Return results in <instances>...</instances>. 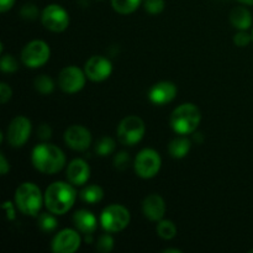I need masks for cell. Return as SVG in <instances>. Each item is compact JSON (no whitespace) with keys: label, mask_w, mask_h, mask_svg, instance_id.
Segmentation results:
<instances>
[{"label":"cell","mask_w":253,"mask_h":253,"mask_svg":"<svg viewBox=\"0 0 253 253\" xmlns=\"http://www.w3.org/2000/svg\"><path fill=\"white\" fill-rule=\"evenodd\" d=\"M44 207L56 215H64L73 208L77 200V190L72 183L54 182L44 192Z\"/></svg>","instance_id":"1"},{"label":"cell","mask_w":253,"mask_h":253,"mask_svg":"<svg viewBox=\"0 0 253 253\" xmlns=\"http://www.w3.org/2000/svg\"><path fill=\"white\" fill-rule=\"evenodd\" d=\"M34 167L43 174H56L66 166V155L63 151L52 143H40L31 155Z\"/></svg>","instance_id":"2"},{"label":"cell","mask_w":253,"mask_h":253,"mask_svg":"<svg viewBox=\"0 0 253 253\" xmlns=\"http://www.w3.org/2000/svg\"><path fill=\"white\" fill-rule=\"evenodd\" d=\"M202 121V111L195 104L184 103L177 106L170 114L169 124L177 135H190Z\"/></svg>","instance_id":"3"},{"label":"cell","mask_w":253,"mask_h":253,"mask_svg":"<svg viewBox=\"0 0 253 253\" xmlns=\"http://www.w3.org/2000/svg\"><path fill=\"white\" fill-rule=\"evenodd\" d=\"M42 204H44V195L35 183L25 182L15 190V205L24 215L37 217Z\"/></svg>","instance_id":"4"},{"label":"cell","mask_w":253,"mask_h":253,"mask_svg":"<svg viewBox=\"0 0 253 253\" xmlns=\"http://www.w3.org/2000/svg\"><path fill=\"white\" fill-rule=\"evenodd\" d=\"M146 126L142 119L136 115H128L120 121L116 130L118 140L124 146H135L143 138Z\"/></svg>","instance_id":"5"},{"label":"cell","mask_w":253,"mask_h":253,"mask_svg":"<svg viewBox=\"0 0 253 253\" xmlns=\"http://www.w3.org/2000/svg\"><path fill=\"white\" fill-rule=\"evenodd\" d=\"M131 220L130 211L124 205L111 204L101 211L100 225L106 232L115 234L125 230Z\"/></svg>","instance_id":"6"},{"label":"cell","mask_w":253,"mask_h":253,"mask_svg":"<svg viewBox=\"0 0 253 253\" xmlns=\"http://www.w3.org/2000/svg\"><path fill=\"white\" fill-rule=\"evenodd\" d=\"M162 166V158L157 151L152 148H143L133 161V169L142 179H151L158 174Z\"/></svg>","instance_id":"7"},{"label":"cell","mask_w":253,"mask_h":253,"mask_svg":"<svg viewBox=\"0 0 253 253\" xmlns=\"http://www.w3.org/2000/svg\"><path fill=\"white\" fill-rule=\"evenodd\" d=\"M51 57L49 46L42 40L29 42L21 51V62L27 68H40L48 62Z\"/></svg>","instance_id":"8"},{"label":"cell","mask_w":253,"mask_h":253,"mask_svg":"<svg viewBox=\"0 0 253 253\" xmlns=\"http://www.w3.org/2000/svg\"><path fill=\"white\" fill-rule=\"evenodd\" d=\"M85 72L76 66L64 67L58 74L57 83L62 91L67 94H76L85 85Z\"/></svg>","instance_id":"9"},{"label":"cell","mask_w":253,"mask_h":253,"mask_svg":"<svg viewBox=\"0 0 253 253\" xmlns=\"http://www.w3.org/2000/svg\"><path fill=\"white\" fill-rule=\"evenodd\" d=\"M30 135H31V121L26 116H16L7 126L5 137L11 147L19 148L29 141Z\"/></svg>","instance_id":"10"},{"label":"cell","mask_w":253,"mask_h":253,"mask_svg":"<svg viewBox=\"0 0 253 253\" xmlns=\"http://www.w3.org/2000/svg\"><path fill=\"white\" fill-rule=\"evenodd\" d=\"M42 25L52 32H63L69 26V15L61 5H47L41 14Z\"/></svg>","instance_id":"11"},{"label":"cell","mask_w":253,"mask_h":253,"mask_svg":"<svg viewBox=\"0 0 253 253\" xmlns=\"http://www.w3.org/2000/svg\"><path fill=\"white\" fill-rule=\"evenodd\" d=\"M82 237L78 230L63 229L53 237L51 249L54 253H74L78 251Z\"/></svg>","instance_id":"12"},{"label":"cell","mask_w":253,"mask_h":253,"mask_svg":"<svg viewBox=\"0 0 253 253\" xmlns=\"http://www.w3.org/2000/svg\"><path fill=\"white\" fill-rule=\"evenodd\" d=\"M84 72L91 82H103L113 73V63L104 56H93L84 64Z\"/></svg>","instance_id":"13"},{"label":"cell","mask_w":253,"mask_h":253,"mask_svg":"<svg viewBox=\"0 0 253 253\" xmlns=\"http://www.w3.org/2000/svg\"><path fill=\"white\" fill-rule=\"evenodd\" d=\"M64 142L74 151H85L91 145L90 131L83 125H72L64 132Z\"/></svg>","instance_id":"14"},{"label":"cell","mask_w":253,"mask_h":253,"mask_svg":"<svg viewBox=\"0 0 253 253\" xmlns=\"http://www.w3.org/2000/svg\"><path fill=\"white\" fill-rule=\"evenodd\" d=\"M177 91V86L172 82H158L148 91V99L155 105L162 106L174 100Z\"/></svg>","instance_id":"15"},{"label":"cell","mask_w":253,"mask_h":253,"mask_svg":"<svg viewBox=\"0 0 253 253\" xmlns=\"http://www.w3.org/2000/svg\"><path fill=\"white\" fill-rule=\"evenodd\" d=\"M90 178V167L82 158H76L67 167V179L74 187L84 185Z\"/></svg>","instance_id":"16"},{"label":"cell","mask_w":253,"mask_h":253,"mask_svg":"<svg viewBox=\"0 0 253 253\" xmlns=\"http://www.w3.org/2000/svg\"><path fill=\"white\" fill-rule=\"evenodd\" d=\"M142 212L151 221H161L166 214V203L158 194H151L142 202Z\"/></svg>","instance_id":"17"},{"label":"cell","mask_w":253,"mask_h":253,"mask_svg":"<svg viewBox=\"0 0 253 253\" xmlns=\"http://www.w3.org/2000/svg\"><path fill=\"white\" fill-rule=\"evenodd\" d=\"M73 224L76 229L83 235H93L98 227V220L95 215L85 209L77 210L73 215Z\"/></svg>","instance_id":"18"},{"label":"cell","mask_w":253,"mask_h":253,"mask_svg":"<svg viewBox=\"0 0 253 253\" xmlns=\"http://www.w3.org/2000/svg\"><path fill=\"white\" fill-rule=\"evenodd\" d=\"M230 22L235 29L240 31H247L252 26V15L246 7H234L230 12Z\"/></svg>","instance_id":"19"},{"label":"cell","mask_w":253,"mask_h":253,"mask_svg":"<svg viewBox=\"0 0 253 253\" xmlns=\"http://www.w3.org/2000/svg\"><path fill=\"white\" fill-rule=\"evenodd\" d=\"M190 147H192V142H190L189 138H187L183 135H179L169 142L168 152H169V155L173 158L180 160V158H184L189 153Z\"/></svg>","instance_id":"20"},{"label":"cell","mask_w":253,"mask_h":253,"mask_svg":"<svg viewBox=\"0 0 253 253\" xmlns=\"http://www.w3.org/2000/svg\"><path fill=\"white\" fill-rule=\"evenodd\" d=\"M79 197H81L82 202L86 203V204L94 205L103 200L104 190L103 188L99 187V185L96 184L86 185V187L83 188L82 192L79 193Z\"/></svg>","instance_id":"21"},{"label":"cell","mask_w":253,"mask_h":253,"mask_svg":"<svg viewBox=\"0 0 253 253\" xmlns=\"http://www.w3.org/2000/svg\"><path fill=\"white\" fill-rule=\"evenodd\" d=\"M142 0H111L114 10L121 15L132 14L137 10Z\"/></svg>","instance_id":"22"},{"label":"cell","mask_w":253,"mask_h":253,"mask_svg":"<svg viewBox=\"0 0 253 253\" xmlns=\"http://www.w3.org/2000/svg\"><path fill=\"white\" fill-rule=\"evenodd\" d=\"M53 212H42V214H40L39 216H37V224H39V227L41 231L46 232V234H48V232H53L54 230L57 229V226H58V221H57V219L54 217Z\"/></svg>","instance_id":"23"},{"label":"cell","mask_w":253,"mask_h":253,"mask_svg":"<svg viewBox=\"0 0 253 253\" xmlns=\"http://www.w3.org/2000/svg\"><path fill=\"white\" fill-rule=\"evenodd\" d=\"M157 234L163 240H172L177 235V226L170 220H161L157 225Z\"/></svg>","instance_id":"24"},{"label":"cell","mask_w":253,"mask_h":253,"mask_svg":"<svg viewBox=\"0 0 253 253\" xmlns=\"http://www.w3.org/2000/svg\"><path fill=\"white\" fill-rule=\"evenodd\" d=\"M115 147H116L115 140L105 136V137H101L100 140L96 142L95 152L96 155L100 156V157H108V156H110L111 153L115 151Z\"/></svg>","instance_id":"25"},{"label":"cell","mask_w":253,"mask_h":253,"mask_svg":"<svg viewBox=\"0 0 253 253\" xmlns=\"http://www.w3.org/2000/svg\"><path fill=\"white\" fill-rule=\"evenodd\" d=\"M35 89L39 93L43 94V95H48L54 90V82L51 77L46 76V74H41L37 77L34 82Z\"/></svg>","instance_id":"26"},{"label":"cell","mask_w":253,"mask_h":253,"mask_svg":"<svg viewBox=\"0 0 253 253\" xmlns=\"http://www.w3.org/2000/svg\"><path fill=\"white\" fill-rule=\"evenodd\" d=\"M0 68L4 73H14L19 69V62L12 54H2Z\"/></svg>","instance_id":"27"},{"label":"cell","mask_w":253,"mask_h":253,"mask_svg":"<svg viewBox=\"0 0 253 253\" xmlns=\"http://www.w3.org/2000/svg\"><path fill=\"white\" fill-rule=\"evenodd\" d=\"M114 249V239L110 232L103 234L96 242V250L101 253H109Z\"/></svg>","instance_id":"28"},{"label":"cell","mask_w":253,"mask_h":253,"mask_svg":"<svg viewBox=\"0 0 253 253\" xmlns=\"http://www.w3.org/2000/svg\"><path fill=\"white\" fill-rule=\"evenodd\" d=\"M165 0H145L143 7L151 15H158L165 10Z\"/></svg>","instance_id":"29"},{"label":"cell","mask_w":253,"mask_h":253,"mask_svg":"<svg viewBox=\"0 0 253 253\" xmlns=\"http://www.w3.org/2000/svg\"><path fill=\"white\" fill-rule=\"evenodd\" d=\"M130 156L125 151H121V152L116 153L115 157H114V167L119 170H125L130 166Z\"/></svg>","instance_id":"30"},{"label":"cell","mask_w":253,"mask_h":253,"mask_svg":"<svg viewBox=\"0 0 253 253\" xmlns=\"http://www.w3.org/2000/svg\"><path fill=\"white\" fill-rule=\"evenodd\" d=\"M20 15H21L22 19L34 21V20H36L39 17V9L36 7V5L26 4L20 10Z\"/></svg>","instance_id":"31"},{"label":"cell","mask_w":253,"mask_h":253,"mask_svg":"<svg viewBox=\"0 0 253 253\" xmlns=\"http://www.w3.org/2000/svg\"><path fill=\"white\" fill-rule=\"evenodd\" d=\"M251 41L252 35L247 34L246 31H240L234 36V43L239 47H246Z\"/></svg>","instance_id":"32"},{"label":"cell","mask_w":253,"mask_h":253,"mask_svg":"<svg viewBox=\"0 0 253 253\" xmlns=\"http://www.w3.org/2000/svg\"><path fill=\"white\" fill-rule=\"evenodd\" d=\"M52 136V128L51 126L47 125V124H41V125L37 127V137L42 141L49 140Z\"/></svg>","instance_id":"33"},{"label":"cell","mask_w":253,"mask_h":253,"mask_svg":"<svg viewBox=\"0 0 253 253\" xmlns=\"http://www.w3.org/2000/svg\"><path fill=\"white\" fill-rule=\"evenodd\" d=\"M11 96H12L11 88H10L6 83L2 82V83L0 84V103L6 104L7 101L11 99Z\"/></svg>","instance_id":"34"},{"label":"cell","mask_w":253,"mask_h":253,"mask_svg":"<svg viewBox=\"0 0 253 253\" xmlns=\"http://www.w3.org/2000/svg\"><path fill=\"white\" fill-rule=\"evenodd\" d=\"M2 208H4V210L6 211L7 220H14L16 215H15V208H14V205H12V203L5 202L4 205H2Z\"/></svg>","instance_id":"35"},{"label":"cell","mask_w":253,"mask_h":253,"mask_svg":"<svg viewBox=\"0 0 253 253\" xmlns=\"http://www.w3.org/2000/svg\"><path fill=\"white\" fill-rule=\"evenodd\" d=\"M10 169V166L7 163V160L5 158L4 153H0V173L1 175H5Z\"/></svg>","instance_id":"36"},{"label":"cell","mask_w":253,"mask_h":253,"mask_svg":"<svg viewBox=\"0 0 253 253\" xmlns=\"http://www.w3.org/2000/svg\"><path fill=\"white\" fill-rule=\"evenodd\" d=\"M15 0H0V11L6 12L14 6Z\"/></svg>","instance_id":"37"},{"label":"cell","mask_w":253,"mask_h":253,"mask_svg":"<svg viewBox=\"0 0 253 253\" xmlns=\"http://www.w3.org/2000/svg\"><path fill=\"white\" fill-rule=\"evenodd\" d=\"M163 253H182V250H178V249H166V250H163Z\"/></svg>","instance_id":"38"},{"label":"cell","mask_w":253,"mask_h":253,"mask_svg":"<svg viewBox=\"0 0 253 253\" xmlns=\"http://www.w3.org/2000/svg\"><path fill=\"white\" fill-rule=\"evenodd\" d=\"M239 1L246 5H253V0H239Z\"/></svg>","instance_id":"39"},{"label":"cell","mask_w":253,"mask_h":253,"mask_svg":"<svg viewBox=\"0 0 253 253\" xmlns=\"http://www.w3.org/2000/svg\"><path fill=\"white\" fill-rule=\"evenodd\" d=\"M252 41H253V31H252Z\"/></svg>","instance_id":"40"},{"label":"cell","mask_w":253,"mask_h":253,"mask_svg":"<svg viewBox=\"0 0 253 253\" xmlns=\"http://www.w3.org/2000/svg\"><path fill=\"white\" fill-rule=\"evenodd\" d=\"M250 252H251V253H253V250H251V251H250Z\"/></svg>","instance_id":"41"}]
</instances>
